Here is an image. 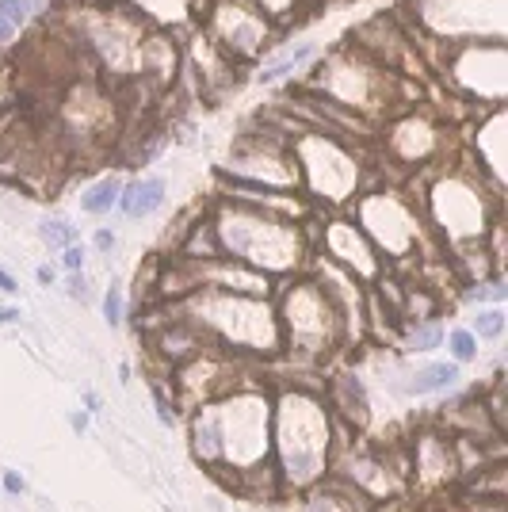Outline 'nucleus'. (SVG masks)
Instances as JSON below:
<instances>
[{
  "mask_svg": "<svg viewBox=\"0 0 508 512\" xmlns=\"http://www.w3.org/2000/svg\"><path fill=\"white\" fill-rule=\"evenodd\" d=\"M249 4H256L264 16H272V20H283L291 8H295L298 0H249Z\"/></svg>",
  "mask_w": 508,
  "mask_h": 512,
  "instance_id": "nucleus-31",
  "label": "nucleus"
},
{
  "mask_svg": "<svg viewBox=\"0 0 508 512\" xmlns=\"http://www.w3.org/2000/svg\"><path fill=\"white\" fill-rule=\"evenodd\" d=\"M505 306H474V314H470V333L478 337V341H501L505 337Z\"/></svg>",
  "mask_w": 508,
  "mask_h": 512,
  "instance_id": "nucleus-25",
  "label": "nucleus"
},
{
  "mask_svg": "<svg viewBox=\"0 0 508 512\" xmlns=\"http://www.w3.org/2000/svg\"><path fill=\"white\" fill-rule=\"evenodd\" d=\"M226 192L233 188H272V192H298L291 138L276 127L241 134L230 150V165L222 169Z\"/></svg>",
  "mask_w": 508,
  "mask_h": 512,
  "instance_id": "nucleus-10",
  "label": "nucleus"
},
{
  "mask_svg": "<svg viewBox=\"0 0 508 512\" xmlns=\"http://www.w3.org/2000/svg\"><path fill=\"white\" fill-rule=\"evenodd\" d=\"M23 314L16 310V306H0V325H16Z\"/></svg>",
  "mask_w": 508,
  "mask_h": 512,
  "instance_id": "nucleus-38",
  "label": "nucleus"
},
{
  "mask_svg": "<svg viewBox=\"0 0 508 512\" xmlns=\"http://www.w3.org/2000/svg\"><path fill=\"white\" fill-rule=\"evenodd\" d=\"M4 490H8V493H23L27 486H23L20 474H12V470H8V474H4Z\"/></svg>",
  "mask_w": 508,
  "mask_h": 512,
  "instance_id": "nucleus-36",
  "label": "nucleus"
},
{
  "mask_svg": "<svg viewBox=\"0 0 508 512\" xmlns=\"http://www.w3.org/2000/svg\"><path fill=\"white\" fill-rule=\"evenodd\" d=\"M104 321L111 329H119L127 321V299H123V287H107L104 291Z\"/></svg>",
  "mask_w": 508,
  "mask_h": 512,
  "instance_id": "nucleus-30",
  "label": "nucleus"
},
{
  "mask_svg": "<svg viewBox=\"0 0 508 512\" xmlns=\"http://www.w3.org/2000/svg\"><path fill=\"white\" fill-rule=\"evenodd\" d=\"M188 444L199 467L237 490L241 474L272 463V390L245 375L222 398L195 406Z\"/></svg>",
  "mask_w": 508,
  "mask_h": 512,
  "instance_id": "nucleus-1",
  "label": "nucleus"
},
{
  "mask_svg": "<svg viewBox=\"0 0 508 512\" xmlns=\"http://www.w3.org/2000/svg\"><path fill=\"white\" fill-rule=\"evenodd\" d=\"M35 279H39V283H43V287H54V279H58V272H54V268H39V272H35Z\"/></svg>",
  "mask_w": 508,
  "mask_h": 512,
  "instance_id": "nucleus-41",
  "label": "nucleus"
},
{
  "mask_svg": "<svg viewBox=\"0 0 508 512\" xmlns=\"http://www.w3.org/2000/svg\"><path fill=\"white\" fill-rule=\"evenodd\" d=\"M337 455V417L321 386H279L272 394V467L283 493H302L329 478Z\"/></svg>",
  "mask_w": 508,
  "mask_h": 512,
  "instance_id": "nucleus-3",
  "label": "nucleus"
},
{
  "mask_svg": "<svg viewBox=\"0 0 508 512\" xmlns=\"http://www.w3.org/2000/svg\"><path fill=\"white\" fill-rule=\"evenodd\" d=\"M444 344H447V356H451V363H470L478 360V337L470 333V329H447L444 333Z\"/></svg>",
  "mask_w": 508,
  "mask_h": 512,
  "instance_id": "nucleus-27",
  "label": "nucleus"
},
{
  "mask_svg": "<svg viewBox=\"0 0 508 512\" xmlns=\"http://www.w3.org/2000/svg\"><path fill=\"white\" fill-rule=\"evenodd\" d=\"M207 214H211L222 256L241 260L245 268L268 276L272 283L302 276L314 256V226L321 214L310 222H287V218L260 211L233 195H218L207 207Z\"/></svg>",
  "mask_w": 508,
  "mask_h": 512,
  "instance_id": "nucleus-2",
  "label": "nucleus"
},
{
  "mask_svg": "<svg viewBox=\"0 0 508 512\" xmlns=\"http://www.w3.org/2000/svg\"><path fill=\"white\" fill-rule=\"evenodd\" d=\"M245 379V360H237L230 352H222V348H199L195 356H188L184 363H176L169 371V398L176 413H191L195 406H203V402H214V398H222L226 390Z\"/></svg>",
  "mask_w": 508,
  "mask_h": 512,
  "instance_id": "nucleus-13",
  "label": "nucleus"
},
{
  "mask_svg": "<svg viewBox=\"0 0 508 512\" xmlns=\"http://www.w3.org/2000/svg\"><path fill=\"white\" fill-rule=\"evenodd\" d=\"M298 505L295 512H371V505L363 501L360 493L352 490L348 482H340V478H321L318 486H310V490L295 493Z\"/></svg>",
  "mask_w": 508,
  "mask_h": 512,
  "instance_id": "nucleus-18",
  "label": "nucleus"
},
{
  "mask_svg": "<svg viewBox=\"0 0 508 512\" xmlns=\"http://www.w3.org/2000/svg\"><path fill=\"white\" fill-rule=\"evenodd\" d=\"M348 218L360 226L363 234L371 237V245L379 249V256L386 260V268H405L413 260L440 253V245L432 241L424 214L417 207V199L394 188V184H379V188H363L352 203H348Z\"/></svg>",
  "mask_w": 508,
  "mask_h": 512,
  "instance_id": "nucleus-9",
  "label": "nucleus"
},
{
  "mask_svg": "<svg viewBox=\"0 0 508 512\" xmlns=\"http://www.w3.org/2000/svg\"><path fill=\"white\" fill-rule=\"evenodd\" d=\"M455 512H505V501H459L455 505Z\"/></svg>",
  "mask_w": 508,
  "mask_h": 512,
  "instance_id": "nucleus-33",
  "label": "nucleus"
},
{
  "mask_svg": "<svg viewBox=\"0 0 508 512\" xmlns=\"http://www.w3.org/2000/svg\"><path fill=\"white\" fill-rule=\"evenodd\" d=\"M119 195H123V176H104V180H96L92 188L81 192V211L92 214V218H104L119 207Z\"/></svg>",
  "mask_w": 508,
  "mask_h": 512,
  "instance_id": "nucleus-23",
  "label": "nucleus"
},
{
  "mask_svg": "<svg viewBox=\"0 0 508 512\" xmlns=\"http://www.w3.org/2000/svg\"><path fill=\"white\" fill-rule=\"evenodd\" d=\"M69 299H88V279L85 272H69Z\"/></svg>",
  "mask_w": 508,
  "mask_h": 512,
  "instance_id": "nucleus-34",
  "label": "nucleus"
},
{
  "mask_svg": "<svg viewBox=\"0 0 508 512\" xmlns=\"http://www.w3.org/2000/svg\"><path fill=\"white\" fill-rule=\"evenodd\" d=\"M62 268L65 272H81V268H85V245H77V241H73V245H65Z\"/></svg>",
  "mask_w": 508,
  "mask_h": 512,
  "instance_id": "nucleus-32",
  "label": "nucleus"
},
{
  "mask_svg": "<svg viewBox=\"0 0 508 512\" xmlns=\"http://www.w3.org/2000/svg\"><path fill=\"white\" fill-rule=\"evenodd\" d=\"M474 134H478L474 138V165L493 188L505 192V107L478 111Z\"/></svg>",
  "mask_w": 508,
  "mask_h": 512,
  "instance_id": "nucleus-17",
  "label": "nucleus"
},
{
  "mask_svg": "<svg viewBox=\"0 0 508 512\" xmlns=\"http://www.w3.org/2000/svg\"><path fill=\"white\" fill-rule=\"evenodd\" d=\"M0 16L12 23L16 31H23L31 16H35V0H0Z\"/></svg>",
  "mask_w": 508,
  "mask_h": 512,
  "instance_id": "nucleus-29",
  "label": "nucleus"
},
{
  "mask_svg": "<svg viewBox=\"0 0 508 512\" xmlns=\"http://www.w3.org/2000/svg\"><path fill=\"white\" fill-rule=\"evenodd\" d=\"M314 256L329 260L340 272H348L363 287H375L390 272L386 260L379 256V249L371 245V237L363 234L344 211L321 214L318 218V226H314Z\"/></svg>",
  "mask_w": 508,
  "mask_h": 512,
  "instance_id": "nucleus-14",
  "label": "nucleus"
},
{
  "mask_svg": "<svg viewBox=\"0 0 508 512\" xmlns=\"http://www.w3.org/2000/svg\"><path fill=\"white\" fill-rule=\"evenodd\" d=\"M0 291H4V295H16V291H20V283L8 276L4 268H0Z\"/></svg>",
  "mask_w": 508,
  "mask_h": 512,
  "instance_id": "nucleus-39",
  "label": "nucleus"
},
{
  "mask_svg": "<svg viewBox=\"0 0 508 512\" xmlns=\"http://www.w3.org/2000/svg\"><path fill=\"white\" fill-rule=\"evenodd\" d=\"M169 306L211 348H222L237 360H279L283 356V337H279L272 299L199 287L188 299L169 302Z\"/></svg>",
  "mask_w": 508,
  "mask_h": 512,
  "instance_id": "nucleus-5",
  "label": "nucleus"
},
{
  "mask_svg": "<svg viewBox=\"0 0 508 512\" xmlns=\"http://www.w3.org/2000/svg\"><path fill=\"white\" fill-rule=\"evenodd\" d=\"M69 425H73V432H77V436H85V432H88V413H73V417H69Z\"/></svg>",
  "mask_w": 508,
  "mask_h": 512,
  "instance_id": "nucleus-40",
  "label": "nucleus"
},
{
  "mask_svg": "<svg viewBox=\"0 0 508 512\" xmlns=\"http://www.w3.org/2000/svg\"><path fill=\"white\" fill-rule=\"evenodd\" d=\"M16 35H20V31H16L12 23H8V20H4V16H0V46H8V43H12V39H16Z\"/></svg>",
  "mask_w": 508,
  "mask_h": 512,
  "instance_id": "nucleus-37",
  "label": "nucleus"
},
{
  "mask_svg": "<svg viewBox=\"0 0 508 512\" xmlns=\"http://www.w3.org/2000/svg\"><path fill=\"white\" fill-rule=\"evenodd\" d=\"M291 157L298 172V192L321 214L348 211V203L367 188V157L356 142L329 130H298L291 134Z\"/></svg>",
  "mask_w": 508,
  "mask_h": 512,
  "instance_id": "nucleus-7",
  "label": "nucleus"
},
{
  "mask_svg": "<svg viewBox=\"0 0 508 512\" xmlns=\"http://www.w3.org/2000/svg\"><path fill=\"white\" fill-rule=\"evenodd\" d=\"M402 85H405V73L386 69L375 58H367L360 46L348 43L329 50L321 58L306 88H314L329 104L344 107V111L367 119L371 127H379L382 119H390L394 107L402 104V96H398Z\"/></svg>",
  "mask_w": 508,
  "mask_h": 512,
  "instance_id": "nucleus-8",
  "label": "nucleus"
},
{
  "mask_svg": "<svg viewBox=\"0 0 508 512\" xmlns=\"http://www.w3.org/2000/svg\"><path fill=\"white\" fill-rule=\"evenodd\" d=\"M314 58H318V46H314V43H302V46H295V50H287V54H279L276 62L260 65V69H256V81H260V85H279L283 77L298 73L302 65L314 62Z\"/></svg>",
  "mask_w": 508,
  "mask_h": 512,
  "instance_id": "nucleus-22",
  "label": "nucleus"
},
{
  "mask_svg": "<svg viewBox=\"0 0 508 512\" xmlns=\"http://www.w3.org/2000/svg\"><path fill=\"white\" fill-rule=\"evenodd\" d=\"M451 482H459L455 440L444 428H424L409 444V486H417L424 493H440Z\"/></svg>",
  "mask_w": 508,
  "mask_h": 512,
  "instance_id": "nucleus-16",
  "label": "nucleus"
},
{
  "mask_svg": "<svg viewBox=\"0 0 508 512\" xmlns=\"http://www.w3.org/2000/svg\"><path fill=\"white\" fill-rule=\"evenodd\" d=\"M444 344V325L432 318V321H402V348L409 352H436Z\"/></svg>",
  "mask_w": 508,
  "mask_h": 512,
  "instance_id": "nucleus-24",
  "label": "nucleus"
},
{
  "mask_svg": "<svg viewBox=\"0 0 508 512\" xmlns=\"http://www.w3.org/2000/svg\"><path fill=\"white\" fill-rule=\"evenodd\" d=\"M211 0H127L123 8H130L138 20H153L161 27H176L184 20H203V8Z\"/></svg>",
  "mask_w": 508,
  "mask_h": 512,
  "instance_id": "nucleus-21",
  "label": "nucleus"
},
{
  "mask_svg": "<svg viewBox=\"0 0 508 512\" xmlns=\"http://www.w3.org/2000/svg\"><path fill=\"white\" fill-rule=\"evenodd\" d=\"M272 302H276L279 337H283V356L279 360L318 367L333 352L348 348V333H344L337 306L310 272L276 283Z\"/></svg>",
  "mask_w": 508,
  "mask_h": 512,
  "instance_id": "nucleus-6",
  "label": "nucleus"
},
{
  "mask_svg": "<svg viewBox=\"0 0 508 512\" xmlns=\"http://www.w3.org/2000/svg\"><path fill=\"white\" fill-rule=\"evenodd\" d=\"M39 237H43V245H50V249H65V245L77 241V230L69 222H62V218H46V222H39Z\"/></svg>",
  "mask_w": 508,
  "mask_h": 512,
  "instance_id": "nucleus-28",
  "label": "nucleus"
},
{
  "mask_svg": "<svg viewBox=\"0 0 508 512\" xmlns=\"http://www.w3.org/2000/svg\"><path fill=\"white\" fill-rule=\"evenodd\" d=\"M444 73L463 92L466 100H474L478 111L486 107H505L508 92V50L505 43H459L444 46Z\"/></svg>",
  "mask_w": 508,
  "mask_h": 512,
  "instance_id": "nucleus-12",
  "label": "nucleus"
},
{
  "mask_svg": "<svg viewBox=\"0 0 508 512\" xmlns=\"http://www.w3.org/2000/svg\"><path fill=\"white\" fill-rule=\"evenodd\" d=\"M424 226L440 253L482 245L493 222H501V188H493L466 157H447L421 172V195H413Z\"/></svg>",
  "mask_w": 508,
  "mask_h": 512,
  "instance_id": "nucleus-4",
  "label": "nucleus"
},
{
  "mask_svg": "<svg viewBox=\"0 0 508 512\" xmlns=\"http://www.w3.org/2000/svg\"><path fill=\"white\" fill-rule=\"evenodd\" d=\"M92 245H96L100 253H111V249L119 245V237L111 234V230H96V234H92Z\"/></svg>",
  "mask_w": 508,
  "mask_h": 512,
  "instance_id": "nucleus-35",
  "label": "nucleus"
},
{
  "mask_svg": "<svg viewBox=\"0 0 508 512\" xmlns=\"http://www.w3.org/2000/svg\"><path fill=\"white\" fill-rule=\"evenodd\" d=\"M459 379H463V367L451 360H440V363H424V367L405 371L398 390L409 394V398H428V394H444V390H451Z\"/></svg>",
  "mask_w": 508,
  "mask_h": 512,
  "instance_id": "nucleus-19",
  "label": "nucleus"
},
{
  "mask_svg": "<svg viewBox=\"0 0 508 512\" xmlns=\"http://www.w3.org/2000/svg\"><path fill=\"white\" fill-rule=\"evenodd\" d=\"M165 180L161 176H134V180H123V195H119V207L127 218H149L165 207Z\"/></svg>",
  "mask_w": 508,
  "mask_h": 512,
  "instance_id": "nucleus-20",
  "label": "nucleus"
},
{
  "mask_svg": "<svg viewBox=\"0 0 508 512\" xmlns=\"http://www.w3.org/2000/svg\"><path fill=\"white\" fill-rule=\"evenodd\" d=\"M382 157H390V165L405 172H428L440 161H447V134L444 127L424 115V111H402L390 115V123L382 127Z\"/></svg>",
  "mask_w": 508,
  "mask_h": 512,
  "instance_id": "nucleus-15",
  "label": "nucleus"
},
{
  "mask_svg": "<svg viewBox=\"0 0 508 512\" xmlns=\"http://www.w3.org/2000/svg\"><path fill=\"white\" fill-rule=\"evenodd\" d=\"M203 35L226 62H253L276 43V20L249 0H211L203 8Z\"/></svg>",
  "mask_w": 508,
  "mask_h": 512,
  "instance_id": "nucleus-11",
  "label": "nucleus"
},
{
  "mask_svg": "<svg viewBox=\"0 0 508 512\" xmlns=\"http://www.w3.org/2000/svg\"><path fill=\"white\" fill-rule=\"evenodd\" d=\"M505 299H508L505 276L474 279V283H466L463 291V302H470V306H505Z\"/></svg>",
  "mask_w": 508,
  "mask_h": 512,
  "instance_id": "nucleus-26",
  "label": "nucleus"
}]
</instances>
